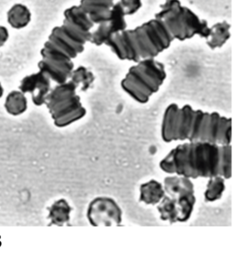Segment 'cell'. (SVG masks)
Listing matches in <instances>:
<instances>
[{
    "label": "cell",
    "mask_w": 247,
    "mask_h": 257,
    "mask_svg": "<svg viewBox=\"0 0 247 257\" xmlns=\"http://www.w3.org/2000/svg\"><path fill=\"white\" fill-rule=\"evenodd\" d=\"M63 16L62 25L51 31L44 44L38 64L39 71L57 84L69 80L73 61L84 52L94 26L78 5L68 8Z\"/></svg>",
    "instance_id": "obj_1"
},
{
    "label": "cell",
    "mask_w": 247,
    "mask_h": 257,
    "mask_svg": "<svg viewBox=\"0 0 247 257\" xmlns=\"http://www.w3.org/2000/svg\"><path fill=\"white\" fill-rule=\"evenodd\" d=\"M173 40L165 25L155 18L134 29L115 34L105 45L119 59L137 63L156 58L171 46Z\"/></svg>",
    "instance_id": "obj_2"
},
{
    "label": "cell",
    "mask_w": 247,
    "mask_h": 257,
    "mask_svg": "<svg viewBox=\"0 0 247 257\" xmlns=\"http://www.w3.org/2000/svg\"><path fill=\"white\" fill-rule=\"evenodd\" d=\"M160 166L168 174L176 173L188 178L219 176V147L207 142L182 144L173 149Z\"/></svg>",
    "instance_id": "obj_3"
},
{
    "label": "cell",
    "mask_w": 247,
    "mask_h": 257,
    "mask_svg": "<svg viewBox=\"0 0 247 257\" xmlns=\"http://www.w3.org/2000/svg\"><path fill=\"white\" fill-rule=\"evenodd\" d=\"M167 27L174 40L185 41L195 36L206 39L210 28L206 21L181 4L179 0H165L155 16Z\"/></svg>",
    "instance_id": "obj_4"
},
{
    "label": "cell",
    "mask_w": 247,
    "mask_h": 257,
    "mask_svg": "<svg viewBox=\"0 0 247 257\" xmlns=\"http://www.w3.org/2000/svg\"><path fill=\"white\" fill-rule=\"evenodd\" d=\"M167 78L165 66L156 58L136 63L128 70L121 87L134 100L145 103L159 90Z\"/></svg>",
    "instance_id": "obj_5"
},
{
    "label": "cell",
    "mask_w": 247,
    "mask_h": 257,
    "mask_svg": "<svg viewBox=\"0 0 247 257\" xmlns=\"http://www.w3.org/2000/svg\"><path fill=\"white\" fill-rule=\"evenodd\" d=\"M77 87L70 80L57 84L51 90L47 97V107L58 127H64L82 118L86 113L79 96L76 93Z\"/></svg>",
    "instance_id": "obj_6"
},
{
    "label": "cell",
    "mask_w": 247,
    "mask_h": 257,
    "mask_svg": "<svg viewBox=\"0 0 247 257\" xmlns=\"http://www.w3.org/2000/svg\"><path fill=\"white\" fill-rule=\"evenodd\" d=\"M122 212L117 203L108 197H98L90 202L87 209V219L94 226L119 225Z\"/></svg>",
    "instance_id": "obj_7"
},
{
    "label": "cell",
    "mask_w": 247,
    "mask_h": 257,
    "mask_svg": "<svg viewBox=\"0 0 247 257\" xmlns=\"http://www.w3.org/2000/svg\"><path fill=\"white\" fill-rule=\"evenodd\" d=\"M125 17L126 16L118 2L114 4L109 19L97 25V28L92 32L90 43L97 46L106 44L113 36L127 29L128 25Z\"/></svg>",
    "instance_id": "obj_8"
},
{
    "label": "cell",
    "mask_w": 247,
    "mask_h": 257,
    "mask_svg": "<svg viewBox=\"0 0 247 257\" xmlns=\"http://www.w3.org/2000/svg\"><path fill=\"white\" fill-rule=\"evenodd\" d=\"M51 80L42 72L26 76L21 81L20 90L23 93H30L33 102L36 106H41L46 102L47 97L51 90Z\"/></svg>",
    "instance_id": "obj_9"
},
{
    "label": "cell",
    "mask_w": 247,
    "mask_h": 257,
    "mask_svg": "<svg viewBox=\"0 0 247 257\" xmlns=\"http://www.w3.org/2000/svg\"><path fill=\"white\" fill-rule=\"evenodd\" d=\"M114 0H81L78 7L94 25L106 22L111 14Z\"/></svg>",
    "instance_id": "obj_10"
},
{
    "label": "cell",
    "mask_w": 247,
    "mask_h": 257,
    "mask_svg": "<svg viewBox=\"0 0 247 257\" xmlns=\"http://www.w3.org/2000/svg\"><path fill=\"white\" fill-rule=\"evenodd\" d=\"M194 109L189 105L178 109L173 129V141L188 139L194 116Z\"/></svg>",
    "instance_id": "obj_11"
},
{
    "label": "cell",
    "mask_w": 247,
    "mask_h": 257,
    "mask_svg": "<svg viewBox=\"0 0 247 257\" xmlns=\"http://www.w3.org/2000/svg\"><path fill=\"white\" fill-rule=\"evenodd\" d=\"M230 25L226 21L218 22L210 28L206 45L212 50L221 49L230 37Z\"/></svg>",
    "instance_id": "obj_12"
},
{
    "label": "cell",
    "mask_w": 247,
    "mask_h": 257,
    "mask_svg": "<svg viewBox=\"0 0 247 257\" xmlns=\"http://www.w3.org/2000/svg\"><path fill=\"white\" fill-rule=\"evenodd\" d=\"M165 196V191L161 183L151 180L140 186V201L146 204H158Z\"/></svg>",
    "instance_id": "obj_13"
},
{
    "label": "cell",
    "mask_w": 247,
    "mask_h": 257,
    "mask_svg": "<svg viewBox=\"0 0 247 257\" xmlns=\"http://www.w3.org/2000/svg\"><path fill=\"white\" fill-rule=\"evenodd\" d=\"M164 189L169 196L176 198L185 192H194V185L190 178L185 177H166Z\"/></svg>",
    "instance_id": "obj_14"
},
{
    "label": "cell",
    "mask_w": 247,
    "mask_h": 257,
    "mask_svg": "<svg viewBox=\"0 0 247 257\" xmlns=\"http://www.w3.org/2000/svg\"><path fill=\"white\" fill-rule=\"evenodd\" d=\"M31 16L27 7L23 4H15L8 12V23L15 29H22L30 24Z\"/></svg>",
    "instance_id": "obj_15"
},
{
    "label": "cell",
    "mask_w": 247,
    "mask_h": 257,
    "mask_svg": "<svg viewBox=\"0 0 247 257\" xmlns=\"http://www.w3.org/2000/svg\"><path fill=\"white\" fill-rule=\"evenodd\" d=\"M72 210L67 201L64 199H60L54 203L49 208V219H51L50 225H65L70 219V212Z\"/></svg>",
    "instance_id": "obj_16"
},
{
    "label": "cell",
    "mask_w": 247,
    "mask_h": 257,
    "mask_svg": "<svg viewBox=\"0 0 247 257\" xmlns=\"http://www.w3.org/2000/svg\"><path fill=\"white\" fill-rule=\"evenodd\" d=\"M174 199L178 210V222H185L191 216L195 204L194 192H183Z\"/></svg>",
    "instance_id": "obj_17"
},
{
    "label": "cell",
    "mask_w": 247,
    "mask_h": 257,
    "mask_svg": "<svg viewBox=\"0 0 247 257\" xmlns=\"http://www.w3.org/2000/svg\"><path fill=\"white\" fill-rule=\"evenodd\" d=\"M5 107L11 115H18L27 110V100L24 93L13 91L6 97Z\"/></svg>",
    "instance_id": "obj_18"
},
{
    "label": "cell",
    "mask_w": 247,
    "mask_h": 257,
    "mask_svg": "<svg viewBox=\"0 0 247 257\" xmlns=\"http://www.w3.org/2000/svg\"><path fill=\"white\" fill-rule=\"evenodd\" d=\"M69 80L73 82L76 85L77 88L80 87L81 91H86L90 88L94 82L95 76L87 67L79 66L72 70Z\"/></svg>",
    "instance_id": "obj_19"
},
{
    "label": "cell",
    "mask_w": 247,
    "mask_h": 257,
    "mask_svg": "<svg viewBox=\"0 0 247 257\" xmlns=\"http://www.w3.org/2000/svg\"><path fill=\"white\" fill-rule=\"evenodd\" d=\"M179 106L173 103L166 109L162 123V138L166 142L173 141V129Z\"/></svg>",
    "instance_id": "obj_20"
},
{
    "label": "cell",
    "mask_w": 247,
    "mask_h": 257,
    "mask_svg": "<svg viewBox=\"0 0 247 257\" xmlns=\"http://www.w3.org/2000/svg\"><path fill=\"white\" fill-rule=\"evenodd\" d=\"M158 206V211L161 213L162 220L170 223L178 222V210L176 208V200L170 196H164Z\"/></svg>",
    "instance_id": "obj_21"
},
{
    "label": "cell",
    "mask_w": 247,
    "mask_h": 257,
    "mask_svg": "<svg viewBox=\"0 0 247 257\" xmlns=\"http://www.w3.org/2000/svg\"><path fill=\"white\" fill-rule=\"evenodd\" d=\"M218 175L225 179L231 177V147L229 145L219 147V170Z\"/></svg>",
    "instance_id": "obj_22"
},
{
    "label": "cell",
    "mask_w": 247,
    "mask_h": 257,
    "mask_svg": "<svg viewBox=\"0 0 247 257\" xmlns=\"http://www.w3.org/2000/svg\"><path fill=\"white\" fill-rule=\"evenodd\" d=\"M224 190V179L221 176L211 177L206 186L205 198L207 201H214L219 199Z\"/></svg>",
    "instance_id": "obj_23"
},
{
    "label": "cell",
    "mask_w": 247,
    "mask_h": 257,
    "mask_svg": "<svg viewBox=\"0 0 247 257\" xmlns=\"http://www.w3.org/2000/svg\"><path fill=\"white\" fill-rule=\"evenodd\" d=\"M118 4L126 16H134L143 7L142 0H119Z\"/></svg>",
    "instance_id": "obj_24"
},
{
    "label": "cell",
    "mask_w": 247,
    "mask_h": 257,
    "mask_svg": "<svg viewBox=\"0 0 247 257\" xmlns=\"http://www.w3.org/2000/svg\"><path fill=\"white\" fill-rule=\"evenodd\" d=\"M9 31L5 27L0 26V47L4 46L5 43L9 40Z\"/></svg>",
    "instance_id": "obj_25"
},
{
    "label": "cell",
    "mask_w": 247,
    "mask_h": 257,
    "mask_svg": "<svg viewBox=\"0 0 247 257\" xmlns=\"http://www.w3.org/2000/svg\"><path fill=\"white\" fill-rule=\"evenodd\" d=\"M3 92H4V90H3V86H2L1 83H0V98L3 96Z\"/></svg>",
    "instance_id": "obj_26"
}]
</instances>
